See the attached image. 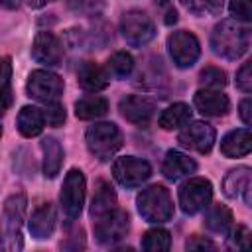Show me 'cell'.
Segmentation results:
<instances>
[{
  "instance_id": "1",
  "label": "cell",
  "mask_w": 252,
  "mask_h": 252,
  "mask_svg": "<svg viewBox=\"0 0 252 252\" xmlns=\"http://www.w3.org/2000/svg\"><path fill=\"white\" fill-rule=\"evenodd\" d=\"M211 47L215 55L228 61H236L250 47V32L236 20H222L215 26L211 33Z\"/></svg>"
},
{
  "instance_id": "2",
  "label": "cell",
  "mask_w": 252,
  "mask_h": 252,
  "mask_svg": "<svg viewBox=\"0 0 252 252\" xmlns=\"http://www.w3.org/2000/svg\"><path fill=\"white\" fill-rule=\"evenodd\" d=\"M28 199L24 193H14L6 199L0 215V246L8 252H16L24 246L22 242V224L26 215Z\"/></svg>"
},
{
  "instance_id": "3",
  "label": "cell",
  "mask_w": 252,
  "mask_h": 252,
  "mask_svg": "<svg viewBox=\"0 0 252 252\" xmlns=\"http://www.w3.org/2000/svg\"><path fill=\"white\" fill-rule=\"evenodd\" d=\"M138 213L148 222H167L173 217V201L163 185H150L136 197Z\"/></svg>"
},
{
  "instance_id": "4",
  "label": "cell",
  "mask_w": 252,
  "mask_h": 252,
  "mask_svg": "<svg viewBox=\"0 0 252 252\" xmlns=\"http://www.w3.org/2000/svg\"><path fill=\"white\" fill-rule=\"evenodd\" d=\"M85 142H87V148L89 152L100 159V161H108L120 148H122V132L116 124L112 122H98V124H93L87 134H85Z\"/></svg>"
},
{
  "instance_id": "5",
  "label": "cell",
  "mask_w": 252,
  "mask_h": 252,
  "mask_svg": "<svg viewBox=\"0 0 252 252\" xmlns=\"http://www.w3.org/2000/svg\"><path fill=\"white\" fill-rule=\"evenodd\" d=\"M130 230V217L122 209H112L94 219V238L104 246H114L126 238Z\"/></svg>"
},
{
  "instance_id": "6",
  "label": "cell",
  "mask_w": 252,
  "mask_h": 252,
  "mask_svg": "<svg viewBox=\"0 0 252 252\" xmlns=\"http://www.w3.org/2000/svg\"><path fill=\"white\" fill-rule=\"evenodd\" d=\"M120 32H122V37L126 39V43H130L134 47H142L154 39L156 26L148 14H144L140 10H130V12H124L120 18Z\"/></svg>"
},
{
  "instance_id": "7",
  "label": "cell",
  "mask_w": 252,
  "mask_h": 252,
  "mask_svg": "<svg viewBox=\"0 0 252 252\" xmlns=\"http://www.w3.org/2000/svg\"><path fill=\"white\" fill-rule=\"evenodd\" d=\"M167 49H169V55H171L175 67H179V69L193 67L201 55V43H199L197 35L187 30L173 32L167 37Z\"/></svg>"
},
{
  "instance_id": "8",
  "label": "cell",
  "mask_w": 252,
  "mask_h": 252,
  "mask_svg": "<svg viewBox=\"0 0 252 252\" xmlns=\"http://www.w3.org/2000/svg\"><path fill=\"white\" fill-rule=\"evenodd\" d=\"M211 199H213V185L205 177H191L179 189V205L187 215H197L205 211L211 205Z\"/></svg>"
},
{
  "instance_id": "9",
  "label": "cell",
  "mask_w": 252,
  "mask_h": 252,
  "mask_svg": "<svg viewBox=\"0 0 252 252\" xmlns=\"http://www.w3.org/2000/svg\"><path fill=\"white\" fill-rule=\"evenodd\" d=\"M85 193H87V181H85L83 171L71 169L65 175V181L61 187V207L71 220L79 219L83 205H85Z\"/></svg>"
},
{
  "instance_id": "10",
  "label": "cell",
  "mask_w": 252,
  "mask_h": 252,
  "mask_svg": "<svg viewBox=\"0 0 252 252\" xmlns=\"http://www.w3.org/2000/svg\"><path fill=\"white\" fill-rule=\"evenodd\" d=\"M112 175L122 187L132 189V187H138V185H142L144 181L150 179L152 165L142 158L124 156V158H118L112 163Z\"/></svg>"
},
{
  "instance_id": "11",
  "label": "cell",
  "mask_w": 252,
  "mask_h": 252,
  "mask_svg": "<svg viewBox=\"0 0 252 252\" xmlns=\"http://www.w3.org/2000/svg\"><path fill=\"white\" fill-rule=\"evenodd\" d=\"M63 87H65L63 79L57 73L37 69V71H32V75L28 77L26 91L32 98L41 100V102H49V100H57L63 94Z\"/></svg>"
},
{
  "instance_id": "12",
  "label": "cell",
  "mask_w": 252,
  "mask_h": 252,
  "mask_svg": "<svg viewBox=\"0 0 252 252\" xmlns=\"http://www.w3.org/2000/svg\"><path fill=\"white\" fill-rule=\"evenodd\" d=\"M215 138H217V132L211 124L207 122H187L185 128L179 132L177 136V142L183 146V148H189V150H195L199 154H209L215 146Z\"/></svg>"
},
{
  "instance_id": "13",
  "label": "cell",
  "mask_w": 252,
  "mask_h": 252,
  "mask_svg": "<svg viewBox=\"0 0 252 252\" xmlns=\"http://www.w3.org/2000/svg\"><path fill=\"white\" fill-rule=\"evenodd\" d=\"M118 110L128 122L136 126H148L156 114V104L142 94H126L120 98Z\"/></svg>"
},
{
  "instance_id": "14",
  "label": "cell",
  "mask_w": 252,
  "mask_h": 252,
  "mask_svg": "<svg viewBox=\"0 0 252 252\" xmlns=\"http://www.w3.org/2000/svg\"><path fill=\"white\" fill-rule=\"evenodd\" d=\"M32 57L41 65L57 67L63 59V43L51 32H39L32 43Z\"/></svg>"
},
{
  "instance_id": "15",
  "label": "cell",
  "mask_w": 252,
  "mask_h": 252,
  "mask_svg": "<svg viewBox=\"0 0 252 252\" xmlns=\"http://www.w3.org/2000/svg\"><path fill=\"white\" fill-rule=\"evenodd\" d=\"M193 102L197 110L205 116H224L230 110V100L226 94L215 89H201L195 93Z\"/></svg>"
},
{
  "instance_id": "16",
  "label": "cell",
  "mask_w": 252,
  "mask_h": 252,
  "mask_svg": "<svg viewBox=\"0 0 252 252\" xmlns=\"http://www.w3.org/2000/svg\"><path fill=\"white\" fill-rule=\"evenodd\" d=\"M222 193L228 199H238L244 195V203L250 207V167L240 165L236 169H230L222 181Z\"/></svg>"
},
{
  "instance_id": "17",
  "label": "cell",
  "mask_w": 252,
  "mask_h": 252,
  "mask_svg": "<svg viewBox=\"0 0 252 252\" xmlns=\"http://www.w3.org/2000/svg\"><path fill=\"white\" fill-rule=\"evenodd\" d=\"M55 220H57V215H55V209L51 203H43L39 205L33 213H32V219H30V232L33 238L37 240H45L53 234L55 230Z\"/></svg>"
},
{
  "instance_id": "18",
  "label": "cell",
  "mask_w": 252,
  "mask_h": 252,
  "mask_svg": "<svg viewBox=\"0 0 252 252\" xmlns=\"http://www.w3.org/2000/svg\"><path fill=\"white\" fill-rule=\"evenodd\" d=\"M77 81L85 91L98 93V91L108 87L110 79H108V71L106 69H102L94 61H85V63H81V67L77 71Z\"/></svg>"
},
{
  "instance_id": "19",
  "label": "cell",
  "mask_w": 252,
  "mask_h": 252,
  "mask_svg": "<svg viewBox=\"0 0 252 252\" xmlns=\"http://www.w3.org/2000/svg\"><path fill=\"white\" fill-rule=\"evenodd\" d=\"M195 169H197V163L189 156H185L183 152H177V150H169L165 154V159L161 165V173L169 181H177L185 175H191V173H195Z\"/></svg>"
},
{
  "instance_id": "20",
  "label": "cell",
  "mask_w": 252,
  "mask_h": 252,
  "mask_svg": "<svg viewBox=\"0 0 252 252\" xmlns=\"http://www.w3.org/2000/svg\"><path fill=\"white\" fill-rule=\"evenodd\" d=\"M250 150H252V134L248 128L230 130L220 140V152L226 158H242V156H248Z\"/></svg>"
},
{
  "instance_id": "21",
  "label": "cell",
  "mask_w": 252,
  "mask_h": 252,
  "mask_svg": "<svg viewBox=\"0 0 252 252\" xmlns=\"http://www.w3.org/2000/svg\"><path fill=\"white\" fill-rule=\"evenodd\" d=\"M41 152H43V173L45 177L53 179L57 177V173L61 171V165H63V148L61 144L47 136L41 140Z\"/></svg>"
},
{
  "instance_id": "22",
  "label": "cell",
  "mask_w": 252,
  "mask_h": 252,
  "mask_svg": "<svg viewBox=\"0 0 252 252\" xmlns=\"http://www.w3.org/2000/svg\"><path fill=\"white\" fill-rule=\"evenodd\" d=\"M118 205V199H116V193L114 189L106 183V181H96V189H94V195H93V203H91V217L96 219L112 209H116Z\"/></svg>"
},
{
  "instance_id": "23",
  "label": "cell",
  "mask_w": 252,
  "mask_h": 252,
  "mask_svg": "<svg viewBox=\"0 0 252 252\" xmlns=\"http://www.w3.org/2000/svg\"><path fill=\"white\" fill-rule=\"evenodd\" d=\"M106 112H108V100L98 94H89L75 102V114L81 120H96Z\"/></svg>"
},
{
  "instance_id": "24",
  "label": "cell",
  "mask_w": 252,
  "mask_h": 252,
  "mask_svg": "<svg viewBox=\"0 0 252 252\" xmlns=\"http://www.w3.org/2000/svg\"><path fill=\"white\" fill-rule=\"evenodd\" d=\"M43 114L39 108L35 106H24L20 112H18V132L24 136V138H33V136H39L41 130H43Z\"/></svg>"
},
{
  "instance_id": "25",
  "label": "cell",
  "mask_w": 252,
  "mask_h": 252,
  "mask_svg": "<svg viewBox=\"0 0 252 252\" xmlns=\"http://www.w3.org/2000/svg\"><path fill=\"white\" fill-rule=\"evenodd\" d=\"M189 120H191V108H189V104H185V102H175V104L167 106V108L159 114L158 124H159L163 130H177V128L185 126Z\"/></svg>"
},
{
  "instance_id": "26",
  "label": "cell",
  "mask_w": 252,
  "mask_h": 252,
  "mask_svg": "<svg viewBox=\"0 0 252 252\" xmlns=\"http://www.w3.org/2000/svg\"><path fill=\"white\" fill-rule=\"evenodd\" d=\"M203 224L215 234H226L232 226V213L224 205H215L205 213Z\"/></svg>"
},
{
  "instance_id": "27",
  "label": "cell",
  "mask_w": 252,
  "mask_h": 252,
  "mask_svg": "<svg viewBox=\"0 0 252 252\" xmlns=\"http://www.w3.org/2000/svg\"><path fill=\"white\" fill-rule=\"evenodd\" d=\"M142 248L148 252H165L171 248V234L165 228H152L144 234Z\"/></svg>"
},
{
  "instance_id": "28",
  "label": "cell",
  "mask_w": 252,
  "mask_h": 252,
  "mask_svg": "<svg viewBox=\"0 0 252 252\" xmlns=\"http://www.w3.org/2000/svg\"><path fill=\"white\" fill-rule=\"evenodd\" d=\"M132 69H134V59H132V55L126 53V51H116V53H112L110 59H108V63H106L108 75H114V77H118V79L128 77V75L132 73Z\"/></svg>"
},
{
  "instance_id": "29",
  "label": "cell",
  "mask_w": 252,
  "mask_h": 252,
  "mask_svg": "<svg viewBox=\"0 0 252 252\" xmlns=\"http://www.w3.org/2000/svg\"><path fill=\"white\" fill-rule=\"evenodd\" d=\"M195 16H217L220 14L224 0H179Z\"/></svg>"
},
{
  "instance_id": "30",
  "label": "cell",
  "mask_w": 252,
  "mask_h": 252,
  "mask_svg": "<svg viewBox=\"0 0 252 252\" xmlns=\"http://www.w3.org/2000/svg\"><path fill=\"white\" fill-rule=\"evenodd\" d=\"M199 83L207 89H222L226 85V73L219 67H205L199 75Z\"/></svg>"
},
{
  "instance_id": "31",
  "label": "cell",
  "mask_w": 252,
  "mask_h": 252,
  "mask_svg": "<svg viewBox=\"0 0 252 252\" xmlns=\"http://www.w3.org/2000/svg\"><path fill=\"white\" fill-rule=\"evenodd\" d=\"M67 8L75 14L96 16L102 10V0H65Z\"/></svg>"
},
{
  "instance_id": "32",
  "label": "cell",
  "mask_w": 252,
  "mask_h": 252,
  "mask_svg": "<svg viewBox=\"0 0 252 252\" xmlns=\"http://www.w3.org/2000/svg\"><path fill=\"white\" fill-rule=\"evenodd\" d=\"M43 114V120L49 124V126H61L65 122V108L63 104H59V100H49L45 102V108L41 110Z\"/></svg>"
},
{
  "instance_id": "33",
  "label": "cell",
  "mask_w": 252,
  "mask_h": 252,
  "mask_svg": "<svg viewBox=\"0 0 252 252\" xmlns=\"http://www.w3.org/2000/svg\"><path fill=\"white\" fill-rule=\"evenodd\" d=\"M228 8L236 22L248 24L252 20V0H230Z\"/></svg>"
},
{
  "instance_id": "34",
  "label": "cell",
  "mask_w": 252,
  "mask_h": 252,
  "mask_svg": "<svg viewBox=\"0 0 252 252\" xmlns=\"http://www.w3.org/2000/svg\"><path fill=\"white\" fill-rule=\"evenodd\" d=\"M236 87L244 93H250L252 91V63H244L238 73H236Z\"/></svg>"
},
{
  "instance_id": "35",
  "label": "cell",
  "mask_w": 252,
  "mask_h": 252,
  "mask_svg": "<svg viewBox=\"0 0 252 252\" xmlns=\"http://www.w3.org/2000/svg\"><path fill=\"white\" fill-rule=\"evenodd\" d=\"M232 246L238 250H248L250 248V230L248 226L240 224L236 226V230L232 232Z\"/></svg>"
},
{
  "instance_id": "36",
  "label": "cell",
  "mask_w": 252,
  "mask_h": 252,
  "mask_svg": "<svg viewBox=\"0 0 252 252\" xmlns=\"http://www.w3.org/2000/svg\"><path fill=\"white\" fill-rule=\"evenodd\" d=\"M12 87H10V79H2V85H0V116L6 114V110L12 106Z\"/></svg>"
},
{
  "instance_id": "37",
  "label": "cell",
  "mask_w": 252,
  "mask_h": 252,
  "mask_svg": "<svg viewBox=\"0 0 252 252\" xmlns=\"http://www.w3.org/2000/svg\"><path fill=\"white\" fill-rule=\"evenodd\" d=\"M185 248L187 250H215V244L205 238V236H189L187 242H185Z\"/></svg>"
},
{
  "instance_id": "38",
  "label": "cell",
  "mask_w": 252,
  "mask_h": 252,
  "mask_svg": "<svg viewBox=\"0 0 252 252\" xmlns=\"http://www.w3.org/2000/svg\"><path fill=\"white\" fill-rule=\"evenodd\" d=\"M238 114H240V118H242V122H244L246 126L252 122V100H250L248 96L240 102V106H238Z\"/></svg>"
},
{
  "instance_id": "39",
  "label": "cell",
  "mask_w": 252,
  "mask_h": 252,
  "mask_svg": "<svg viewBox=\"0 0 252 252\" xmlns=\"http://www.w3.org/2000/svg\"><path fill=\"white\" fill-rule=\"evenodd\" d=\"M20 4H22V0H0V6L6 10H16V8H20Z\"/></svg>"
},
{
  "instance_id": "40",
  "label": "cell",
  "mask_w": 252,
  "mask_h": 252,
  "mask_svg": "<svg viewBox=\"0 0 252 252\" xmlns=\"http://www.w3.org/2000/svg\"><path fill=\"white\" fill-rule=\"evenodd\" d=\"M28 2H30L32 8H43L45 4H49V2H53V0H28Z\"/></svg>"
},
{
  "instance_id": "41",
  "label": "cell",
  "mask_w": 252,
  "mask_h": 252,
  "mask_svg": "<svg viewBox=\"0 0 252 252\" xmlns=\"http://www.w3.org/2000/svg\"><path fill=\"white\" fill-rule=\"evenodd\" d=\"M0 136H2V128H0Z\"/></svg>"
}]
</instances>
